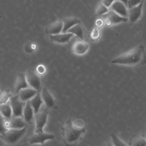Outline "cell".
Masks as SVG:
<instances>
[{
  "instance_id": "cell-12",
  "label": "cell",
  "mask_w": 146,
  "mask_h": 146,
  "mask_svg": "<svg viewBox=\"0 0 146 146\" xmlns=\"http://www.w3.org/2000/svg\"><path fill=\"white\" fill-rule=\"evenodd\" d=\"M50 39L54 42L60 44L67 43L70 42L71 38L74 36V34L66 32V33H60L55 35H49Z\"/></svg>"
},
{
  "instance_id": "cell-10",
  "label": "cell",
  "mask_w": 146,
  "mask_h": 146,
  "mask_svg": "<svg viewBox=\"0 0 146 146\" xmlns=\"http://www.w3.org/2000/svg\"><path fill=\"white\" fill-rule=\"evenodd\" d=\"M144 0H141V2L137 5L128 9V19L131 23L136 22L141 17L142 9Z\"/></svg>"
},
{
  "instance_id": "cell-1",
  "label": "cell",
  "mask_w": 146,
  "mask_h": 146,
  "mask_svg": "<svg viewBox=\"0 0 146 146\" xmlns=\"http://www.w3.org/2000/svg\"><path fill=\"white\" fill-rule=\"evenodd\" d=\"M111 63L127 66L144 65L146 64V53L143 44L120 54L111 60Z\"/></svg>"
},
{
  "instance_id": "cell-26",
  "label": "cell",
  "mask_w": 146,
  "mask_h": 146,
  "mask_svg": "<svg viewBox=\"0 0 146 146\" xmlns=\"http://www.w3.org/2000/svg\"><path fill=\"white\" fill-rule=\"evenodd\" d=\"M111 139H112L113 145H115V146L127 145V144L125 143H124L121 140H120L115 134L111 133Z\"/></svg>"
},
{
  "instance_id": "cell-17",
  "label": "cell",
  "mask_w": 146,
  "mask_h": 146,
  "mask_svg": "<svg viewBox=\"0 0 146 146\" xmlns=\"http://www.w3.org/2000/svg\"><path fill=\"white\" fill-rule=\"evenodd\" d=\"M63 27V25L62 21H57L50 25L46 28L45 32L48 35L57 34L62 31Z\"/></svg>"
},
{
  "instance_id": "cell-9",
  "label": "cell",
  "mask_w": 146,
  "mask_h": 146,
  "mask_svg": "<svg viewBox=\"0 0 146 146\" xmlns=\"http://www.w3.org/2000/svg\"><path fill=\"white\" fill-rule=\"evenodd\" d=\"M55 137L52 133L45 132L44 131L38 133H35L29 139V143L30 144H43L44 141L47 140H52Z\"/></svg>"
},
{
  "instance_id": "cell-24",
  "label": "cell",
  "mask_w": 146,
  "mask_h": 146,
  "mask_svg": "<svg viewBox=\"0 0 146 146\" xmlns=\"http://www.w3.org/2000/svg\"><path fill=\"white\" fill-rule=\"evenodd\" d=\"M11 96L10 90L8 89L5 90L0 95V105L7 103Z\"/></svg>"
},
{
  "instance_id": "cell-6",
  "label": "cell",
  "mask_w": 146,
  "mask_h": 146,
  "mask_svg": "<svg viewBox=\"0 0 146 146\" xmlns=\"http://www.w3.org/2000/svg\"><path fill=\"white\" fill-rule=\"evenodd\" d=\"M25 76L29 86L36 90L38 92H40L42 90L41 80L37 73L33 70H29L26 71Z\"/></svg>"
},
{
  "instance_id": "cell-19",
  "label": "cell",
  "mask_w": 146,
  "mask_h": 146,
  "mask_svg": "<svg viewBox=\"0 0 146 146\" xmlns=\"http://www.w3.org/2000/svg\"><path fill=\"white\" fill-rule=\"evenodd\" d=\"M29 102L33 108L34 114L38 112L43 103L41 97L40 92H38L35 96H34L30 100H29Z\"/></svg>"
},
{
  "instance_id": "cell-20",
  "label": "cell",
  "mask_w": 146,
  "mask_h": 146,
  "mask_svg": "<svg viewBox=\"0 0 146 146\" xmlns=\"http://www.w3.org/2000/svg\"><path fill=\"white\" fill-rule=\"evenodd\" d=\"M63 30L62 33H66L68 29L76 24L80 23V21L76 17H67L64 18L63 20Z\"/></svg>"
},
{
  "instance_id": "cell-33",
  "label": "cell",
  "mask_w": 146,
  "mask_h": 146,
  "mask_svg": "<svg viewBox=\"0 0 146 146\" xmlns=\"http://www.w3.org/2000/svg\"><path fill=\"white\" fill-rule=\"evenodd\" d=\"M119 1H120L122 2L123 3H124L125 5V6H127V1H128V0H119Z\"/></svg>"
},
{
  "instance_id": "cell-21",
  "label": "cell",
  "mask_w": 146,
  "mask_h": 146,
  "mask_svg": "<svg viewBox=\"0 0 146 146\" xmlns=\"http://www.w3.org/2000/svg\"><path fill=\"white\" fill-rule=\"evenodd\" d=\"M0 113L5 119H9L12 117L13 112L9 100L7 103L0 105Z\"/></svg>"
},
{
  "instance_id": "cell-16",
  "label": "cell",
  "mask_w": 146,
  "mask_h": 146,
  "mask_svg": "<svg viewBox=\"0 0 146 146\" xmlns=\"http://www.w3.org/2000/svg\"><path fill=\"white\" fill-rule=\"evenodd\" d=\"M29 84L27 83L26 78L25 74L23 73H18L17 76V79L15 83V91L17 94L19 91L23 88L29 87Z\"/></svg>"
},
{
  "instance_id": "cell-3",
  "label": "cell",
  "mask_w": 146,
  "mask_h": 146,
  "mask_svg": "<svg viewBox=\"0 0 146 146\" xmlns=\"http://www.w3.org/2000/svg\"><path fill=\"white\" fill-rule=\"evenodd\" d=\"M26 129L27 127L20 129H8L6 132L0 135V139L7 144H15L25 135Z\"/></svg>"
},
{
  "instance_id": "cell-32",
  "label": "cell",
  "mask_w": 146,
  "mask_h": 146,
  "mask_svg": "<svg viewBox=\"0 0 146 146\" xmlns=\"http://www.w3.org/2000/svg\"><path fill=\"white\" fill-rule=\"evenodd\" d=\"M95 24H96V26H98V27L101 28L104 25V20L102 18H99L96 21Z\"/></svg>"
},
{
  "instance_id": "cell-27",
  "label": "cell",
  "mask_w": 146,
  "mask_h": 146,
  "mask_svg": "<svg viewBox=\"0 0 146 146\" xmlns=\"http://www.w3.org/2000/svg\"><path fill=\"white\" fill-rule=\"evenodd\" d=\"M100 35V27L96 26L92 29L90 34V36L92 39L96 40L99 38Z\"/></svg>"
},
{
  "instance_id": "cell-5",
  "label": "cell",
  "mask_w": 146,
  "mask_h": 146,
  "mask_svg": "<svg viewBox=\"0 0 146 146\" xmlns=\"http://www.w3.org/2000/svg\"><path fill=\"white\" fill-rule=\"evenodd\" d=\"M101 17L104 21V24L108 26H113L122 22H125L128 20L127 17H122L110 10Z\"/></svg>"
},
{
  "instance_id": "cell-8",
  "label": "cell",
  "mask_w": 146,
  "mask_h": 146,
  "mask_svg": "<svg viewBox=\"0 0 146 146\" xmlns=\"http://www.w3.org/2000/svg\"><path fill=\"white\" fill-rule=\"evenodd\" d=\"M4 125L7 129H20L27 127V123L25 121L22 116H12L9 119H5Z\"/></svg>"
},
{
  "instance_id": "cell-11",
  "label": "cell",
  "mask_w": 146,
  "mask_h": 146,
  "mask_svg": "<svg viewBox=\"0 0 146 146\" xmlns=\"http://www.w3.org/2000/svg\"><path fill=\"white\" fill-rule=\"evenodd\" d=\"M109 8V10L115 12L122 17H128V9L127 6L124 3L119 0H115Z\"/></svg>"
},
{
  "instance_id": "cell-14",
  "label": "cell",
  "mask_w": 146,
  "mask_h": 146,
  "mask_svg": "<svg viewBox=\"0 0 146 146\" xmlns=\"http://www.w3.org/2000/svg\"><path fill=\"white\" fill-rule=\"evenodd\" d=\"M40 95L45 106L47 108H51L55 105V99L51 94L46 88H42L40 91Z\"/></svg>"
},
{
  "instance_id": "cell-35",
  "label": "cell",
  "mask_w": 146,
  "mask_h": 146,
  "mask_svg": "<svg viewBox=\"0 0 146 146\" xmlns=\"http://www.w3.org/2000/svg\"><path fill=\"white\" fill-rule=\"evenodd\" d=\"M1 91H0V95H1Z\"/></svg>"
},
{
  "instance_id": "cell-15",
  "label": "cell",
  "mask_w": 146,
  "mask_h": 146,
  "mask_svg": "<svg viewBox=\"0 0 146 146\" xmlns=\"http://www.w3.org/2000/svg\"><path fill=\"white\" fill-rule=\"evenodd\" d=\"M38 92L33 88H25L21 90L17 94L19 99L23 102H26L30 100L34 96H35Z\"/></svg>"
},
{
  "instance_id": "cell-23",
  "label": "cell",
  "mask_w": 146,
  "mask_h": 146,
  "mask_svg": "<svg viewBox=\"0 0 146 146\" xmlns=\"http://www.w3.org/2000/svg\"><path fill=\"white\" fill-rule=\"evenodd\" d=\"M129 145L132 146H145L146 145V139L140 136H135L131 139Z\"/></svg>"
},
{
  "instance_id": "cell-13",
  "label": "cell",
  "mask_w": 146,
  "mask_h": 146,
  "mask_svg": "<svg viewBox=\"0 0 146 146\" xmlns=\"http://www.w3.org/2000/svg\"><path fill=\"white\" fill-rule=\"evenodd\" d=\"M90 45L83 40L79 39L77 40L72 46V52L78 55H83L85 54L88 50Z\"/></svg>"
},
{
  "instance_id": "cell-28",
  "label": "cell",
  "mask_w": 146,
  "mask_h": 146,
  "mask_svg": "<svg viewBox=\"0 0 146 146\" xmlns=\"http://www.w3.org/2000/svg\"><path fill=\"white\" fill-rule=\"evenodd\" d=\"M4 121H5V118L0 113V135L2 134L8 129L5 127Z\"/></svg>"
},
{
  "instance_id": "cell-34",
  "label": "cell",
  "mask_w": 146,
  "mask_h": 146,
  "mask_svg": "<svg viewBox=\"0 0 146 146\" xmlns=\"http://www.w3.org/2000/svg\"><path fill=\"white\" fill-rule=\"evenodd\" d=\"M1 18H2V17H1V16H0V19H1Z\"/></svg>"
},
{
  "instance_id": "cell-2",
  "label": "cell",
  "mask_w": 146,
  "mask_h": 146,
  "mask_svg": "<svg viewBox=\"0 0 146 146\" xmlns=\"http://www.w3.org/2000/svg\"><path fill=\"white\" fill-rule=\"evenodd\" d=\"M63 142L66 145H74L83 137L86 129L84 125H78L71 119H68L62 128Z\"/></svg>"
},
{
  "instance_id": "cell-30",
  "label": "cell",
  "mask_w": 146,
  "mask_h": 146,
  "mask_svg": "<svg viewBox=\"0 0 146 146\" xmlns=\"http://www.w3.org/2000/svg\"><path fill=\"white\" fill-rule=\"evenodd\" d=\"M46 71V67L43 65L40 64V65L37 66V67H36V72L38 74L43 75V74H45Z\"/></svg>"
},
{
  "instance_id": "cell-22",
  "label": "cell",
  "mask_w": 146,
  "mask_h": 146,
  "mask_svg": "<svg viewBox=\"0 0 146 146\" xmlns=\"http://www.w3.org/2000/svg\"><path fill=\"white\" fill-rule=\"evenodd\" d=\"M67 32L71 33L74 35H76L78 38H79L80 40H83L84 38V30L80 23L76 24L75 25L73 26L70 29L68 30Z\"/></svg>"
},
{
  "instance_id": "cell-4",
  "label": "cell",
  "mask_w": 146,
  "mask_h": 146,
  "mask_svg": "<svg viewBox=\"0 0 146 146\" xmlns=\"http://www.w3.org/2000/svg\"><path fill=\"white\" fill-rule=\"evenodd\" d=\"M48 116V108L45 107L38 111L34 114L35 119V133L41 132L43 131V128L46 124Z\"/></svg>"
},
{
  "instance_id": "cell-7",
  "label": "cell",
  "mask_w": 146,
  "mask_h": 146,
  "mask_svg": "<svg viewBox=\"0 0 146 146\" xmlns=\"http://www.w3.org/2000/svg\"><path fill=\"white\" fill-rule=\"evenodd\" d=\"M9 102L12 109L13 116H22L23 110L26 102L21 101L18 95L11 96L9 99Z\"/></svg>"
},
{
  "instance_id": "cell-29",
  "label": "cell",
  "mask_w": 146,
  "mask_h": 146,
  "mask_svg": "<svg viewBox=\"0 0 146 146\" xmlns=\"http://www.w3.org/2000/svg\"><path fill=\"white\" fill-rule=\"evenodd\" d=\"M141 0H128L127 1V9H129L133 6H135L141 2Z\"/></svg>"
},
{
  "instance_id": "cell-18",
  "label": "cell",
  "mask_w": 146,
  "mask_h": 146,
  "mask_svg": "<svg viewBox=\"0 0 146 146\" xmlns=\"http://www.w3.org/2000/svg\"><path fill=\"white\" fill-rule=\"evenodd\" d=\"M34 112L32 106H31L29 100L25 103L23 110V118L27 123H30L34 116Z\"/></svg>"
},
{
  "instance_id": "cell-31",
  "label": "cell",
  "mask_w": 146,
  "mask_h": 146,
  "mask_svg": "<svg viewBox=\"0 0 146 146\" xmlns=\"http://www.w3.org/2000/svg\"><path fill=\"white\" fill-rule=\"evenodd\" d=\"M115 0H102V3L105 6L109 8L110 6L112 4Z\"/></svg>"
},
{
  "instance_id": "cell-25",
  "label": "cell",
  "mask_w": 146,
  "mask_h": 146,
  "mask_svg": "<svg viewBox=\"0 0 146 146\" xmlns=\"http://www.w3.org/2000/svg\"><path fill=\"white\" fill-rule=\"evenodd\" d=\"M108 11H109V9L101 3L98 5V6L96 8V12H95V15L101 17L102 15L107 13Z\"/></svg>"
}]
</instances>
